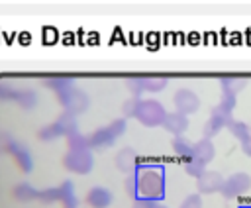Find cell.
<instances>
[{
	"label": "cell",
	"mask_w": 251,
	"mask_h": 208,
	"mask_svg": "<svg viewBox=\"0 0 251 208\" xmlns=\"http://www.w3.org/2000/svg\"><path fill=\"white\" fill-rule=\"evenodd\" d=\"M137 184V198L161 202L165 198V167L163 165H137L133 171Z\"/></svg>",
	"instance_id": "obj_1"
},
{
	"label": "cell",
	"mask_w": 251,
	"mask_h": 208,
	"mask_svg": "<svg viewBox=\"0 0 251 208\" xmlns=\"http://www.w3.org/2000/svg\"><path fill=\"white\" fill-rule=\"evenodd\" d=\"M165 116H167V110H165V106L161 102H157V100H141L139 98L133 118H137L147 128H155V126L163 124Z\"/></svg>",
	"instance_id": "obj_2"
},
{
	"label": "cell",
	"mask_w": 251,
	"mask_h": 208,
	"mask_svg": "<svg viewBox=\"0 0 251 208\" xmlns=\"http://www.w3.org/2000/svg\"><path fill=\"white\" fill-rule=\"evenodd\" d=\"M249 188H251V177L241 171V173H233L231 177H227V179L224 181L220 192H222L224 198L229 200V198H235V196H239V194H245Z\"/></svg>",
	"instance_id": "obj_3"
},
{
	"label": "cell",
	"mask_w": 251,
	"mask_h": 208,
	"mask_svg": "<svg viewBox=\"0 0 251 208\" xmlns=\"http://www.w3.org/2000/svg\"><path fill=\"white\" fill-rule=\"evenodd\" d=\"M173 102H175L176 112H180V114H184V116L194 114V112L200 108V98H198V94L192 92V90H188V88L176 90L175 96H173Z\"/></svg>",
	"instance_id": "obj_4"
},
{
	"label": "cell",
	"mask_w": 251,
	"mask_h": 208,
	"mask_svg": "<svg viewBox=\"0 0 251 208\" xmlns=\"http://www.w3.org/2000/svg\"><path fill=\"white\" fill-rule=\"evenodd\" d=\"M65 163L71 171L75 173H88L92 169V155L88 153V149H73L67 157H65Z\"/></svg>",
	"instance_id": "obj_5"
},
{
	"label": "cell",
	"mask_w": 251,
	"mask_h": 208,
	"mask_svg": "<svg viewBox=\"0 0 251 208\" xmlns=\"http://www.w3.org/2000/svg\"><path fill=\"white\" fill-rule=\"evenodd\" d=\"M224 181L226 179L218 171H204L196 179V186H198V192L200 194H214V192H220Z\"/></svg>",
	"instance_id": "obj_6"
},
{
	"label": "cell",
	"mask_w": 251,
	"mask_h": 208,
	"mask_svg": "<svg viewBox=\"0 0 251 208\" xmlns=\"http://www.w3.org/2000/svg\"><path fill=\"white\" fill-rule=\"evenodd\" d=\"M161 126L176 137V135H182V133L186 131V128H188V118H186L184 114H180V112H171V114L167 112V116H165V120H163Z\"/></svg>",
	"instance_id": "obj_7"
},
{
	"label": "cell",
	"mask_w": 251,
	"mask_h": 208,
	"mask_svg": "<svg viewBox=\"0 0 251 208\" xmlns=\"http://www.w3.org/2000/svg\"><path fill=\"white\" fill-rule=\"evenodd\" d=\"M137 153L131 149V147H124V149H120L118 151V155H116V167L122 171V173H133L135 169H137Z\"/></svg>",
	"instance_id": "obj_8"
},
{
	"label": "cell",
	"mask_w": 251,
	"mask_h": 208,
	"mask_svg": "<svg viewBox=\"0 0 251 208\" xmlns=\"http://www.w3.org/2000/svg\"><path fill=\"white\" fill-rule=\"evenodd\" d=\"M214 155H216V149H214L212 139L202 137V139H198V141L192 143V157L198 159V161H202L204 165H208L214 159Z\"/></svg>",
	"instance_id": "obj_9"
},
{
	"label": "cell",
	"mask_w": 251,
	"mask_h": 208,
	"mask_svg": "<svg viewBox=\"0 0 251 208\" xmlns=\"http://www.w3.org/2000/svg\"><path fill=\"white\" fill-rule=\"evenodd\" d=\"M112 200H114L112 198V192L108 188H104V186H94L88 192V196H86V202L92 208H108L112 204Z\"/></svg>",
	"instance_id": "obj_10"
},
{
	"label": "cell",
	"mask_w": 251,
	"mask_h": 208,
	"mask_svg": "<svg viewBox=\"0 0 251 208\" xmlns=\"http://www.w3.org/2000/svg\"><path fill=\"white\" fill-rule=\"evenodd\" d=\"M245 84H247V80L241 77H222L220 78L222 94H229V96H237L245 88Z\"/></svg>",
	"instance_id": "obj_11"
},
{
	"label": "cell",
	"mask_w": 251,
	"mask_h": 208,
	"mask_svg": "<svg viewBox=\"0 0 251 208\" xmlns=\"http://www.w3.org/2000/svg\"><path fill=\"white\" fill-rule=\"evenodd\" d=\"M116 141V137L112 135V131L108 128H102V130H96L92 133V137H88V145L92 147H98V149H104L108 145H112Z\"/></svg>",
	"instance_id": "obj_12"
},
{
	"label": "cell",
	"mask_w": 251,
	"mask_h": 208,
	"mask_svg": "<svg viewBox=\"0 0 251 208\" xmlns=\"http://www.w3.org/2000/svg\"><path fill=\"white\" fill-rule=\"evenodd\" d=\"M141 82H143V92H159L169 84V78L167 77L145 75V77H141Z\"/></svg>",
	"instance_id": "obj_13"
},
{
	"label": "cell",
	"mask_w": 251,
	"mask_h": 208,
	"mask_svg": "<svg viewBox=\"0 0 251 208\" xmlns=\"http://www.w3.org/2000/svg\"><path fill=\"white\" fill-rule=\"evenodd\" d=\"M210 120H212V122L222 130V128H227V126L231 124V120H233V118H231V112H229V110H226V108H222V106L218 104V106H214V108H212Z\"/></svg>",
	"instance_id": "obj_14"
},
{
	"label": "cell",
	"mask_w": 251,
	"mask_h": 208,
	"mask_svg": "<svg viewBox=\"0 0 251 208\" xmlns=\"http://www.w3.org/2000/svg\"><path fill=\"white\" fill-rule=\"evenodd\" d=\"M173 151H175L178 157L188 159V157H192V143H190L186 137L176 135V137L173 139Z\"/></svg>",
	"instance_id": "obj_15"
},
{
	"label": "cell",
	"mask_w": 251,
	"mask_h": 208,
	"mask_svg": "<svg viewBox=\"0 0 251 208\" xmlns=\"http://www.w3.org/2000/svg\"><path fill=\"white\" fill-rule=\"evenodd\" d=\"M227 130H229L231 135L237 137L239 141H245L247 137H251V128H249L245 122H235V120H231V124L227 126Z\"/></svg>",
	"instance_id": "obj_16"
},
{
	"label": "cell",
	"mask_w": 251,
	"mask_h": 208,
	"mask_svg": "<svg viewBox=\"0 0 251 208\" xmlns=\"http://www.w3.org/2000/svg\"><path fill=\"white\" fill-rule=\"evenodd\" d=\"M184 171L190 175V177H200L204 171H206V165L202 163V161H198V159H194V157H188V159H184Z\"/></svg>",
	"instance_id": "obj_17"
},
{
	"label": "cell",
	"mask_w": 251,
	"mask_h": 208,
	"mask_svg": "<svg viewBox=\"0 0 251 208\" xmlns=\"http://www.w3.org/2000/svg\"><path fill=\"white\" fill-rule=\"evenodd\" d=\"M126 86L127 90L133 94V98H139L143 94V82H141V77H131L126 80Z\"/></svg>",
	"instance_id": "obj_18"
},
{
	"label": "cell",
	"mask_w": 251,
	"mask_h": 208,
	"mask_svg": "<svg viewBox=\"0 0 251 208\" xmlns=\"http://www.w3.org/2000/svg\"><path fill=\"white\" fill-rule=\"evenodd\" d=\"M178 208H202V198H200V194H188V196L180 202Z\"/></svg>",
	"instance_id": "obj_19"
},
{
	"label": "cell",
	"mask_w": 251,
	"mask_h": 208,
	"mask_svg": "<svg viewBox=\"0 0 251 208\" xmlns=\"http://www.w3.org/2000/svg\"><path fill=\"white\" fill-rule=\"evenodd\" d=\"M124 186H126V192H127L131 198H137V184H135V175H133V173H127Z\"/></svg>",
	"instance_id": "obj_20"
},
{
	"label": "cell",
	"mask_w": 251,
	"mask_h": 208,
	"mask_svg": "<svg viewBox=\"0 0 251 208\" xmlns=\"http://www.w3.org/2000/svg\"><path fill=\"white\" fill-rule=\"evenodd\" d=\"M108 130L112 131V135H114V137H120V135L126 131V120H124V118H120V120H114V122L108 126Z\"/></svg>",
	"instance_id": "obj_21"
},
{
	"label": "cell",
	"mask_w": 251,
	"mask_h": 208,
	"mask_svg": "<svg viewBox=\"0 0 251 208\" xmlns=\"http://www.w3.org/2000/svg\"><path fill=\"white\" fill-rule=\"evenodd\" d=\"M137 102H139V98H129V100H126L124 102V116L126 118H133L135 116V108H137Z\"/></svg>",
	"instance_id": "obj_22"
},
{
	"label": "cell",
	"mask_w": 251,
	"mask_h": 208,
	"mask_svg": "<svg viewBox=\"0 0 251 208\" xmlns=\"http://www.w3.org/2000/svg\"><path fill=\"white\" fill-rule=\"evenodd\" d=\"M218 131H222V130H220V128H218V126H216L212 120H208V122L204 124V130H202V137H206V139H212V137H214Z\"/></svg>",
	"instance_id": "obj_23"
},
{
	"label": "cell",
	"mask_w": 251,
	"mask_h": 208,
	"mask_svg": "<svg viewBox=\"0 0 251 208\" xmlns=\"http://www.w3.org/2000/svg\"><path fill=\"white\" fill-rule=\"evenodd\" d=\"M71 147H73V149H86V147H90V145H88V137L75 135V137L71 139Z\"/></svg>",
	"instance_id": "obj_24"
},
{
	"label": "cell",
	"mask_w": 251,
	"mask_h": 208,
	"mask_svg": "<svg viewBox=\"0 0 251 208\" xmlns=\"http://www.w3.org/2000/svg\"><path fill=\"white\" fill-rule=\"evenodd\" d=\"M235 98L237 96H229V94H222V100H220V106L233 112V106H235Z\"/></svg>",
	"instance_id": "obj_25"
},
{
	"label": "cell",
	"mask_w": 251,
	"mask_h": 208,
	"mask_svg": "<svg viewBox=\"0 0 251 208\" xmlns=\"http://www.w3.org/2000/svg\"><path fill=\"white\" fill-rule=\"evenodd\" d=\"M155 204H157V202L147 200V198H135V202H133L131 208H155Z\"/></svg>",
	"instance_id": "obj_26"
},
{
	"label": "cell",
	"mask_w": 251,
	"mask_h": 208,
	"mask_svg": "<svg viewBox=\"0 0 251 208\" xmlns=\"http://www.w3.org/2000/svg\"><path fill=\"white\" fill-rule=\"evenodd\" d=\"M241 149H243V153L247 157H251V137H247L245 141H241Z\"/></svg>",
	"instance_id": "obj_27"
},
{
	"label": "cell",
	"mask_w": 251,
	"mask_h": 208,
	"mask_svg": "<svg viewBox=\"0 0 251 208\" xmlns=\"http://www.w3.org/2000/svg\"><path fill=\"white\" fill-rule=\"evenodd\" d=\"M239 208H251V202H245V204H241Z\"/></svg>",
	"instance_id": "obj_28"
},
{
	"label": "cell",
	"mask_w": 251,
	"mask_h": 208,
	"mask_svg": "<svg viewBox=\"0 0 251 208\" xmlns=\"http://www.w3.org/2000/svg\"><path fill=\"white\" fill-rule=\"evenodd\" d=\"M155 208H167V206H163V204H159V202H157V204H155Z\"/></svg>",
	"instance_id": "obj_29"
}]
</instances>
